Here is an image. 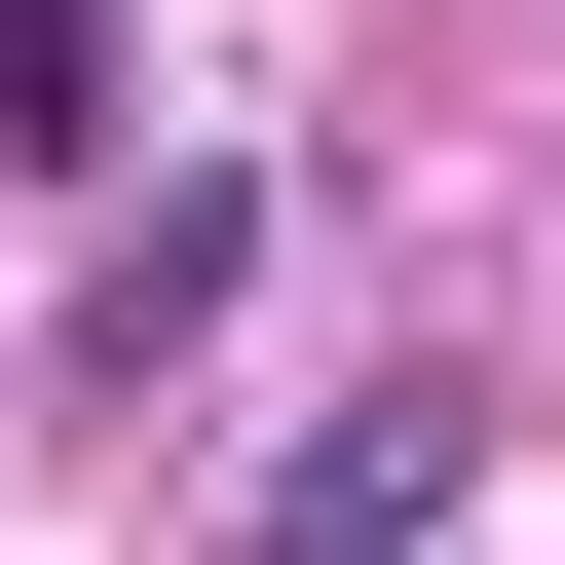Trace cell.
Segmentation results:
<instances>
[{
	"label": "cell",
	"mask_w": 565,
	"mask_h": 565,
	"mask_svg": "<svg viewBox=\"0 0 565 565\" xmlns=\"http://www.w3.org/2000/svg\"><path fill=\"white\" fill-rule=\"evenodd\" d=\"M452 527V377L415 415H302V452H264V565H415Z\"/></svg>",
	"instance_id": "6da1fadb"
},
{
	"label": "cell",
	"mask_w": 565,
	"mask_h": 565,
	"mask_svg": "<svg viewBox=\"0 0 565 565\" xmlns=\"http://www.w3.org/2000/svg\"><path fill=\"white\" fill-rule=\"evenodd\" d=\"M0 151H76V189H114V0H0Z\"/></svg>",
	"instance_id": "3957f363"
},
{
	"label": "cell",
	"mask_w": 565,
	"mask_h": 565,
	"mask_svg": "<svg viewBox=\"0 0 565 565\" xmlns=\"http://www.w3.org/2000/svg\"><path fill=\"white\" fill-rule=\"evenodd\" d=\"M226 264H264V189H151V226H114V264H76V340H114V377H151V340H189V302H226Z\"/></svg>",
	"instance_id": "7a4b0ae2"
}]
</instances>
